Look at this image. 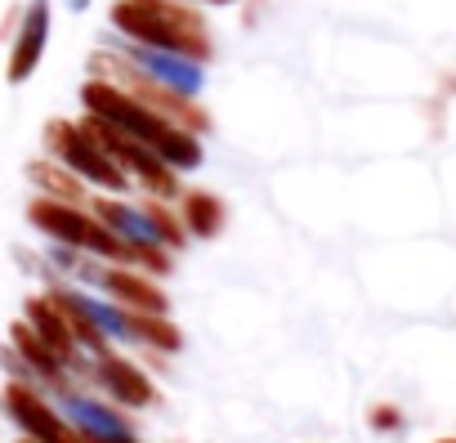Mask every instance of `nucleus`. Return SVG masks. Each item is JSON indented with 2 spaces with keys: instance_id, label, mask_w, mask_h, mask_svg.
<instances>
[{
  "instance_id": "nucleus-1",
  "label": "nucleus",
  "mask_w": 456,
  "mask_h": 443,
  "mask_svg": "<svg viewBox=\"0 0 456 443\" xmlns=\"http://www.w3.org/2000/svg\"><path fill=\"white\" fill-rule=\"evenodd\" d=\"M81 103H86L90 117H99V121L117 126L121 135L139 139L143 148H152L170 170H197L201 166V139L192 130H179L175 121L157 117L152 108H143L139 99H130L121 86L94 77V81L81 86Z\"/></svg>"
},
{
  "instance_id": "nucleus-2",
  "label": "nucleus",
  "mask_w": 456,
  "mask_h": 443,
  "mask_svg": "<svg viewBox=\"0 0 456 443\" xmlns=\"http://www.w3.org/2000/svg\"><path fill=\"white\" fill-rule=\"evenodd\" d=\"M112 28L130 45L183 54L192 63L210 59V32L197 19V10H188L183 0H117L112 5Z\"/></svg>"
},
{
  "instance_id": "nucleus-3",
  "label": "nucleus",
  "mask_w": 456,
  "mask_h": 443,
  "mask_svg": "<svg viewBox=\"0 0 456 443\" xmlns=\"http://www.w3.org/2000/svg\"><path fill=\"white\" fill-rule=\"evenodd\" d=\"M90 210L99 215V225H108L126 247L170 265V251L188 242L179 215H170L161 201H117V197H94Z\"/></svg>"
},
{
  "instance_id": "nucleus-4",
  "label": "nucleus",
  "mask_w": 456,
  "mask_h": 443,
  "mask_svg": "<svg viewBox=\"0 0 456 443\" xmlns=\"http://www.w3.org/2000/svg\"><path fill=\"white\" fill-rule=\"evenodd\" d=\"M45 148L54 152L59 166H68L81 184H94L103 193H130V175L103 152V144L81 126V121H50L45 126Z\"/></svg>"
},
{
  "instance_id": "nucleus-5",
  "label": "nucleus",
  "mask_w": 456,
  "mask_h": 443,
  "mask_svg": "<svg viewBox=\"0 0 456 443\" xmlns=\"http://www.w3.org/2000/svg\"><path fill=\"white\" fill-rule=\"evenodd\" d=\"M94 72L103 77V81H112V86H121L130 99H139L143 108H152L157 117H166V121H175L179 130H192V135H201L206 126H210V117L192 103V99H183V94H175V90H166V86H157V81H148L134 63H126V59H117V54H94Z\"/></svg>"
},
{
  "instance_id": "nucleus-6",
  "label": "nucleus",
  "mask_w": 456,
  "mask_h": 443,
  "mask_svg": "<svg viewBox=\"0 0 456 443\" xmlns=\"http://www.w3.org/2000/svg\"><path fill=\"white\" fill-rule=\"evenodd\" d=\"M99 144H103V152L130 175V184H139L143 193H152L157 201L161 197H179V170H170L152 148H143L139 139H130V135H121L117 126H108V121H99V117H90L86 112V121H81Z\"/></svg>"
},
{
  "instance_id": "nucleus-7",
  "label": "nucleus",
  "mask_w": 456,
  "mask_h": 443,
  "mask_svg": "<svg viewBox=\"0 0 456 443\" xmlns=\"http://www.w3.org/2000/svg\"><path fill=\"white\" fill-rule=\"evenodd\" d=\"M0 407L5 416L23 430V439H37V443H68L72 425L59 416L54 398H45L32 381H10L0 390Z\"/></svg>"
},
{
  "instance_id": "nucleus-8",
  "label": "nucleus",
  "mask_w": 456,
  "mask_h": 443,
  "mask_svg": "<svg viewBox=\"0 0 456 443\" xmlns=\"http://www.w3.org/2000/svg\"><path fill=\"white\" fill-rule=\"evenodd\" d=\"M121 59L134 63L148 81H157V86H166V90H175L183 99H197L201 86H206V68L183 59V54H166V50H148V45H126Z\"/></svg>"
},
{
  "instance_id": "nucleus-9",
  "label": "nucleus",
  "mask_w": 456,
  "mask_h": 443,
  "mask_svg": "<svg viewBox=\"0 0 456 443\" xmlns=\"http://www.w3.org/2000/svg\"><path fill=\"white\" fill-rule=\"evenodd\" d=\"M90 376H94V385L108 394V403H117V407H148V403H157V390H152L148 372L134 367L130 358L112 354V349L90 363Z\"/></svg>"
},
{
  "instance_id": "nucleus-10",
  "label": "nucleus",
  "mask_w": 456,
  "mask_h": 443,
  "mask_svg": "<svg viewBox=\"0 0 456 443\" xmlns=\"http://www.w3.org/2000/svg\"><path fill=\"white\" fill-rule=\"evenodd\" d=\"M45 45H50V0H32L19 19V37L10 45V63H5V81L10 86H23L32 81V72L41 68L45 59Z\"/></svg>"
},
{
  "instance_id": "nucleus-11",
  "label": "nucleus",
  "mask_w": 456,
  "mask_h": 443,
  "mask_svg": "<svg viewBox=\"0 0 456 443\" xmlns=\"http://www.w3.org/2000/svg\"><path fill=\"white\" fill-rule=\"evenodd\" d=\"M23 323L63 358V367H77L81 363V340H77V332H72V323H68V314H63V305L54 296H32Z\"/></svg>"
},
{
  "instance_id": "nucleus-12",
  "label": "nucleus",
  "mask_w": 456,
  "mask_h": 443,
  "mask_svg": "<svg viewBox=\"0 0 456 443\" xmlns=\"http://www.w3.org/2000/svg\"><path fill=\"white\" fill-rule=\"evenodd\" d=\"M179 225L188 238H215L224 229V201L215 193H183V206H179Z\"/></svg>"
},
{
  "instance_id": "nucleus-13",
  "label": "nucleus",
  "mask_w": 456,
  "mask_h": 443,
  "mask_svg": "<svg viewBox=\"0 0 456 443\" xmlns=\"http://www.w3.org/2000/svg\"><path fill=\"white\" fill-rule=\"evenodd\" d=\"M28 175H32V184L41 188V197L81 201V179H77L68 166H59V161H32V166H28Z\"/></svg>"
},
{
  "instance_id": "nucleus-14",
  "label": "nucleus",
  "mask_w": 456,
  "mask_h": 443,
  "mask_svg": "<svg viewBox=\"0 0 456 443\" xmlns=\"http://www.w3.org/2000/svg\"><path fill=\"white\" fill-rule=\"evenodd\" d=\"M371 430L398 434V430H403V412H398L394 403H376V407H371Z\"/></svg>"
},
{
  "instance_id": "nucleus-15",
  "label": "nucleus",
  "mask_w": 456,
  "mask_h": 443,
  "mask_svg": "<svg viewBox=\"0 0 456 443\" xmlns=\"http://www.w3.org/2000/svg\"><path fill=\"white\" fill-rule=\"evenodd\" d=\"M90 5V0H68V10H86Z\"/></svg>"
},
{
  "instance_id": "nucleus-16",
  "label": "nucleus",
  "mask_w": 456,
  "mask_h": 443,
  "mask_svg": "<svg viewBox=\"0 0 456 443\" xmlns=\"http://www.w3.org/2000/svg\"><path fill=\"white\" fill-rule=\"evenodd\" d=\"M206 5H233V0H206Z\"/></svg>"
},
{
  "instance_id": "nucleus-17",
  "label": "nucleus",
  "mask_w": 456,
  "mask_h": 443,
  "mask_svg": "<svg viewBox=\"0 0 456 443\" xmlns=\"http://www.w3.org/2000/svg\"><path fill=\"white\" fill-rule=\"evenodd\" d=\"M438 443H456V439H438Z\"/></svg>"
}]
</instances>
